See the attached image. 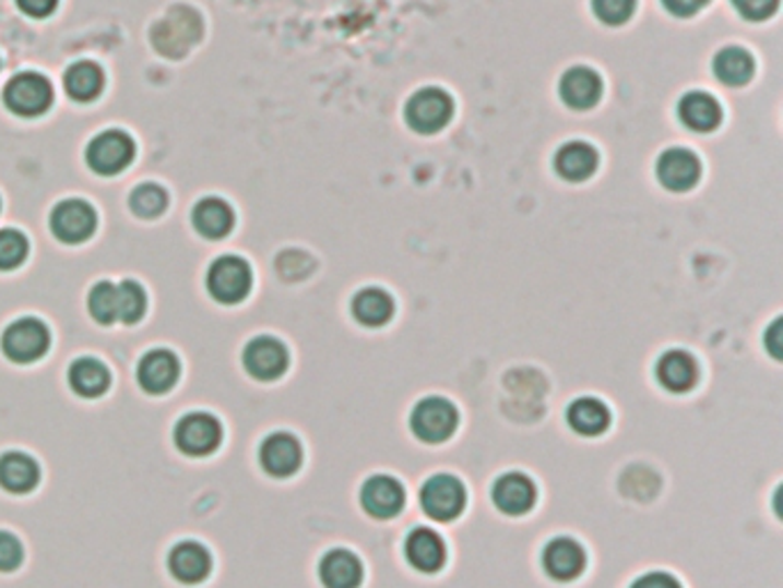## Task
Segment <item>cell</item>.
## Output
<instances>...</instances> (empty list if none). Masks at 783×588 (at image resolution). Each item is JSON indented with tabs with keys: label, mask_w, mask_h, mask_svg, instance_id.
<instances>
[{
	"label": "cell",
	"mask_w": 783,
	"mask_h": 588,
	"mask_svg": "<svg viewBox=\"0 0 783 588\" xmlns=\"http://www.w3.org/2000/svg\"><path fill=\"white\" fill-rule=\"evenodd\" d=\"M51 334L49 326L37 317L14 320L0 338V350L12 363H35L49 352Z\"/></svg>",
	"instance_id": "6da1fadb"
},
{
	"label": "cell",
	"mask_w": 783,
	"mask_h": 588,
	"mask_svg": "<svg viewBox=\"0 0 783 588\" xmlns=\"http://www.w3.org/2000/svg\"><path fill=\"white\" fill-rule=\"evenodd\" d=\"M3 101L8 111L21 118H37L47 113L54 104V85L47 76L24 72L8 81L3 91Z\"/></svg>",
	"instance_id": "7a4b0ae2"
},
{
	"label": "cell",
	"mask_w": 783,
	"mask_h": 588,
	"mask_svg": "<svg viewBox=\"0 0 783 588\" xmlns=\"http://www.w3.org/2000/svg\"><path fill=\"white\" fill-rule=\"evenodd\" d=\"M205 286L218 303H239L251 292L253 274L246 260L237 255H221L207 269Z\"/></svg>",
	"instance_id": "3957f363"
},
{
	"label": "cell",
	"mask_w": 783,
	"mask_h": 588,
	"mask_svg": "<svg viewBox=\"0 0 783 588\" xmlns=\"http://www.w3.org/2000/svg\"><path fill=\"white\" fill-rule=\"evenodd\" d=\"M173 442L189 457H207L223 442V425L207 411H191L175 425Z\"/></svg>",
	"instance_id": "277c9868"
},
{
	"label": "cell",
	"mask_w": 783,
	"mask_h": 588,
	"mask_svg": "<svg viewBox=\"0 0 783 588\" xmlns=\"http://www.w3.org/2000/svg\"><path fill=\"white\" fill-rule=\"evenodd\" d=\"M420 508L435 521H451L466 506V488L451 473H437L420 488Z\"/></svg>",
	"instance_id": "5b68a950"
},
{
	"label": "cell",
	"mask_w": 783,
	"mask_h": 588,
	"mask_svg": "<svg viewBox=\"0 0 783 588\" xmlns=\"http://www.w3.org/2000/svg\"><path fill=\"white\" fill-rule=\"evenodd\" d=\"M458 409L451 400L430 396L423 398L412 411V432L425 444H441L453 437L458 428Z\"/></svg>",
	"instance_id": "8992f818"
},
{
	"label": "cell",
	"mask_w": 783,
	"mask_h": 588,
	"mask_svg": "<svg viewBox=\"0 0 783 588\" xmlns=\"http://www.w3.org/2000/svg\"><path fill=\"white\" fill-rule=\"evenodd\" d=\"M137 155V145L131 136L120 132V129H108V132L97 134L85 149V161L95 170L97 176H118Z\"/></svg>",
	"instance_id": "52a82bcc"
},
{
	"label": "cell",
	"mask_w": 783,
	"mask_h": 588,
	"mask_svg": "<svg viewBox=\"0 0 783 588\" xmlns=\"http://www.w3.org/2000/svg\"><path fill=\"white\" fill-rule=\"evenodd\" d=\"M453 118V99L439 88L414 93L405 106V120L418 134H437Z\"/></svg>",
	"instance_id": "ba28073f"
},
{
	"label": "cell",
	"mask_w": 783,
	"mask_h": 588,
	"mask_svg": "<svg viewBox=\"0 0 783 588\" xmlns=\"http://www.w3.org/2000/svg\"><path fill=\"white\" fill-rule=\"evenodd\" d=\"M246 373L260 382H274L285 375L289 355L285 345L274 336H258L244 347L241 355Z\"/></svg>",
	"instance_id": "9c48e42d"
},
{
	"label": "cell",
	"mask_w": 783,
	"mask_h": 588,
	"mask_svg": "<svg viewBox=\"0 0 783 588\" xmlns=\"http://www.w3.org/2000/svg\"><path fill=\"white\" fill-rule=\"evenodd\" d=\"M51 232L64 244H81L97 228V214L85 201H62L51 212Z\"/></svg>",
	"instance_id": "30bf717a"
},
{
	"label": "cell",
	"mask_w": 783,
	"mask_h": 588,
	"mask_svg": "<svg viewBox=\"0 0 783 588\" xmlns=\"http://www.w3.org/2000/svg\"><path fill=\"white\" fill-rule=\"evenodd\" d=\"M260 467L272 478H289L301 469L304 451L299 440L289 432H274L260 444Z\"/></svg>",
	"instance_id": "8fae6325"
},
{
	"label": "cell",
	"mask_w": 783,
	"mask_h": 588,
	"mask_svg": "<svg viewBox=\"0 0 783 588\" xmlns=\"http://www.w3.org/2000/svg\"><path fill=\"white\" fill-rule=\"evenodd\" d=\"M655 172L664 189L683 193L697 187L701 178V161L685 147H668L660 155Z\"/></svg>",
	"instance_id": "7c38bea8"
},
{
	"label": "cell",
	"mask_w": 783,
	"mask_h": 588,
	"mask_svg": "<svg viewBox=\"0 0 783 588\" xmlns=\"http://www.w3.org/2000/svg\"><path fill=\"white\" fill-rule=\"evenodd\" d=\"M182 373L180 359L170 350H150L137 368L139 386L150 396H162L177 384Z\"/></svg>",
	"instance_id": "4fadbf2b"
},
{
	"label": "cell",
	"mask_w": 783,
	"mask_h": 588,
	"mask_svg": "<svg viewBox=\"0 0 783 588\" xmlns=\"http://www.w3.org/2000/svg\"><path fill=\"white\" fill-rule=\"evenodd\" d=\"M168 571L180 584H203L212 571V556L198 540H182L168 552Z\"/></svg>",
	"instance_id": "5bb4252c"
},
{
	"label": "cell",
	"mask_w": 783,
	"mask_h": 588,
	"mask_svg": "<svg viewBox=\"0 0 783 588\" xmlns=\"http://www.w3.org/2000/svg\"><path fill=\"white\" fill-rule=\"evenodd\" d=\"M535 499H538V490H535L531 478L520 471L503 473L497 478V483L491 485V501H495V506L512 517L526 515L535 506Z\"/></svg>",
	"instance_id": "9a60e30c"
},
{
	"label": "cell",
	"mask_w": 783,
	"mask_h": 588,
	"mask_svg": "<svg viewBox=\"0 0 783 588\" xmlns=\"http://www.w3.org/2000/svg\"><path fill=\"white\" fill-rule=\"evenodd\" d=\"M361 506L375 519H391L405 508V488L391 476H372L361 488Z\"/></svg>",
	"instance_id": "2e32d148"
},
{
	"label": "cell",
	"mask_w": 783,
	"mask_h": 588,
	"mask_svg": "<svg viewBox=\"0 0 783 588\" xmlns=\"http://www.w3.org/2000/svg\"><path fill=\"white\" fill-rule=\"evenodd\" d=\"M543 568L556 581H572L586 568V552L572 538H554L543 552Z\"/></svg>",
	"instance_id": "e0dca14e"
},
{
	"label": "cell",
	"mask_w": 783,
	"mask_h": 588,
	"mask_svg": "<svg viewBox=\"0 0 783 588\" xmlns=\"http://www.w3.org/2000/svg\"><path fill=\"white\" fill-rule=\"evenodd\" d=\"M405 556L418 573H439L446 563V542L432 529L418 527L405 540Z\"/></svg>",
	"instance_id": "ac0fdd59"
},
{
	"label": "cell",
	"mask_w": 783,
	"mask_h": 588,
	"mask_svg": "<svg viewBox=\"0 0 783 588\" xmlns=\"http://www.w3.org/2000/svg\"><path fill=\"white\" fill-rule=\"evenodd\" d=\"M558 95L574 111H589L602 97V81L591 68H572L558 83Z\"/></svg>",
	"instance_id": "d6986e66"
},
{
	"label": "cell",
	"mask_w": 783,
	"mask_h": 588,
	"mask_svg": "<svg viewBox=\"0 0 783 588\" xmlns=\"http://www.w3.org/2000/svg\"><path fill=\"white\" fill-rule=\"evenodd\" d=\"M678 118L687 129H691V132L708 134L720 127L722 106L712 95L693 91L678 101Z\"/></svg>",
	"instance_id": "ffe728a7"
},
{
	"label": "cell",
	"mask_w": 783,
	"mask_h": 588,
	"mask_svg": "<svg viewBox=\"0 0 783 588\" xmlns=\"http://www.w3.org/2000/svg\"><path fill=\"white\" fill-rule=\"evenodd\" d=\"M655 375L657 382L666 391H671V394H687V391L693 388V384L699 380V368L691 355L683 350H668L660 357L655 365Z\"/></svg>",
	"instance_id": "44dd1931"
},
{
	"label": "cell",
	"mask_w": 783,
	"mask_h": 588,
	"mask_svg": "<svg viewBox=\"0 0 783 588\" xmlns=\"http://www.w3.org/2000/svg\"><path fill=\"white\" fill-rule=\"evenodd\" d=\"M39 485V465L31 455L10 451L0 455V488L10 494H28Z\"/></svg>",
	"instance_id": "7402d4cb"
},
{
	"label": "cell",
	"mask_w": 783,
	"mask_h": 588,
	"mask_svg": "<svg viewBox=\"0 0 783 588\" xmlns=\"http://www.w3.org/2000/svg\"><path fill=\"white\" fill-rule=\"evenodd\" d=\"M191 224L200 237L223 239L235 226V212L226 201L210 195V199L195 203L191 212Z\"/></svg>",
	"instance_id": "603a6c76"
},
{
	"label": "cell",
	"mask_w": 783,
	"mask_h": 588,
	"mask_svg": "<svg viewBox=\"0 0 783 588\" xmlns=\"http://www.w3.org/2000/svg\"><path fill=\"white\" fill-rule=\"evenodd\" d=\"M320 581L324 588H359L364 565L349 550H331L320 561Z\"/></svg>",
	"instance_id": "cb8c5ba5"
},
{
	"label": "cell",
	"mask_w": 783,
	"mask_h": 588,
	"mask_svg": "<svg viewBox=\"0 0 783 588\" xmlns=\"http://www.w3.org/2000/svg\"><path fill=\"white\" fill-rule=\"evenodd\" d=\"M597 168V152L581 141L566 143L554 155V170L568 182H584Z\"/></svg>",
	"instance_id": "d4e9b609"
},
{
	"label": "cell",
	"mask_w": 783,
	"mask_h": 588,
	"mask_svg": "<svg viewBox=\"0 0 783 588\" xmlns=\"http://www.w3.org/2000/svg\"><path fill=\"white\" fill-rule=\"evenodd\" d=\"M70 386L76 396L81 398H102L108 386H110V373L108 368L93 357H81L70 365V373H67Z\"/></svg>",
	"instance_id": "484cf974"
},
{
	"label": "cell",
	"mask_w": 783,
	"mask_h": 588,
	"mask_svg": "<svg viewBox=\"0 0 783 588\" xmlns=\"http://www.w3.org/2000/svg\"><path fill=\"white\" fill-rule=\"evenodd\" d=\"M62 85H64V93L70 99L81 101V104L93 101L99 97V93L104 88V72L93 60H79L67 68Z\"/></svg>",
	"instance_id": "4316f807"
},
{
	"label": "cell",
	"mask_w": 783,
	"mask_h": 588,
	"mask_svg": "<svg viewBox=\"0 0 783 588\" xmlns=\"http://www.w3.org/2000/svg\"><path fill=\"white\" fill-rule=\"evenodd\" d=\"M609 423L612 413L607 405L597 398H577L568 407V425L581 437H597V434L607 432Z\"/></svg>",
	"instance_id": "83f0119b"
},
{
	"label": "cell",
	"mask_w": 783,
	"mask_h": 588,
	"mask_svg": "<svg viewBox=\"0 0 783 588\" xmlns=\"http://www.w3.org/2000/svg\"><path fill=\"white\" fill-rule=\"evenodd\" d=\"M754 58L749 51L740 49V47H726L722 49L712 60V72L728 88H740V85H747L754 76Z\"/></svg>",
	"instance_id": "f1b7e54d"
},
{
	"label": "cell",
	"mask_w": 783,
	"mask_h": 588,
	"mask_svg": "<svg viewBox=\"0 0 783 588\" xmlns=\"http://www.w3.org/2000/svg\"><path fill=\"white\" fill-rule=\"evenodd\" d=\"M393 299L379 288L359 290L352 299V315L364 326H384L393 317Z\"/></svg>",
	"instance_id": "f546056e"
},
{
	"label": "cell",
	"mask_w": 783,
	"mask_h": 588,
	"mask_svg": "<svg viewBox=\"0 0 783 588\" xmlns=\"http://www.w3.org/2000/svg\"><path fill=\"white\" fill-rule=\"evenodd\" d=\"M116 288H118V322L122 324L141 322L147 311V295L141 283L127 278L118 283Z\"/></svg>",
	"instance_id": "4dcf8cb0"
},
{
	"label": "cell",
	"mask_w": 783,
	"mask_h": 588,
	"mask_svg": "<svg viewBox=\"0 0 783 588\" xmlns=\"http://www.w3.org/2000/svg\"><path fill=\"white\" fill-rule=\"evenodd\" d=\"M87 311L99 324L118 322V288L116 283L99 280L87 295Z\"/></svg>",
	"instance_id": "1f68e13d"
},
{
	"label": "cell",
	"mask_w": 783,
	"mask_h": 588,
	"mask_svg": "<svg viewBox=\"0 0 783 588\" xmlns=\"http://www.w3.org/2000/svg\"><path fill=\"white\" fill-rule=\"evenodd\" d=\"M129 207L141 219H156L168 207V193L159 184H141L131 191Z\"/></svg>",
	"instance_id": "d6a6232c"
},
{
	"label": "cell",
	"mask_w": 783,
	"mask_h": 588,
	"mask_svg": "<svg viewBox=\"0 0 783 588\" xmlns=\"http://www.w3.org/2000/svg\"><path fill=\"white\" fill-rule=\"evenodd\" d=\"M28 257V239L14 228L0 230V272H12Z\"/></svg>",
	"instance_id": "836d02e7"
},
{
	"label": "cell",
	"mask_w": 783,
	"mask_h": 588,
	"mask_svg": "<svg viewBox=\"0 0 783 588\" xmlns=\"http://www.w3.org/2000/svg\"><path fill=\"white\" fill-rule=\"evenodd\" d=\"M595 16L607 26H622L634 14L637 0H591Z\"/></svg>",
	"instance_id": "e575fe53"
},
{
	"label": "cell",
	"mask_w": 783,
	"mask_h": 588,
	"mask_svg": "<svg viewBox=\"0 0 783 588\" xmlns=\"http://www.w3.org/2000/svg\"><path fill=\"white\" fill-rule=\"evenodd\" d=\"M21 561H24L21 540L10 531H0V573H14Z\"/></svg>",
	"instance_id": "d590c367"
},
{
	"label": "cell",
	"mask_w": 783,
	"mask_h": 588,
	"mask_svg": "<svg viewBox=\"0 0 783 588\" xmlns=\"http://www.w3.org/2000/svg\"><path fill=\"white\" fill-rule=\"evenodd\" d=\"M731 3L735 12L747 21H766L779 8V0H731Z\"/></svg>",
	"instance_id": "8d00e7d4"
},
{
	"label": "cell",
	"mask_w": 783,
	"mask_h": 588,
	"mask_svg": "<svg viewBox=\"0 0 783 588\" xmlns=\"http://www.w3.org/2000/svg\"><path fill=\"white\" fill-rule=\"evenodd\" d=\"M708 3H710V0H662L664 10H666L668 14L680 16V19L693 16L697 12H701Z\"/></svg>",
	"instance_id": "74e56055"
},
{
	"label": "cell",
	"mask_w": 783,
	"mask_h": 588,
	"mask_svg": "<svg viewBox=\"0 0 783 588\" xmlns=\"http://www.w3.org/2000/svg\"><path fill=\"white\" fill-rule=\"evenodd\" d=\"M16 8L33 19H44L54 14L58 0H16Z\"/></svg>",
	"instance_id": "f35d334b"
},
{
	"label": "cell",
	"mask_w": 783,
	"mask_h": 588,
	"mask_svg": "<svg viewBox=\"0 0 783 588\" xmlns=\"http://www.w3.org/2000/svg\"><path fill=\"white\" fill-rule=\"evenodd\" d=\"M630 588H683L680 581L668 573H648L639 577Z\"/></svg>",
	"instance_id": "ab89813d"
}]
</instances>
